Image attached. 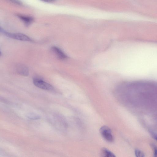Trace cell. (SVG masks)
<instances>
[{"label":"cell","instance_id":"cell-7","mask_svg":"<svg viewBox=\"0 0 157 157\" xmlns=\"http://www.w3.org/2000/svg\"><path fill=\"white\" fill-rule=\"evenodd\" d=\"M102 155L103 156L106 157H115L114 154L112 152L108 150L107 149L103 148L101 150Z\"/></svg>","mask_w":157,"mask_h":157},{"label":"cell","instance_id":"cell-6","mask_svg":"<svg viewBox=\"0 0 157 157\" xmlns=\"http://www.w3.org/2000/svg\"><path fill=\"white\" fill-rule=\"evenodd\" d=\"M18 17L27 25L30 24L33 21V18L30 16L19 15Z\"/></svg>","mask_w":157,"mask_h":157},{"label":"cell","instance_id":"cell-11","mask_svg":"<svg viewBox=\"0 0 157 157\" xmlns=\"http://www.w3.org/2000/svg\"><path fill=\"white\" fill-rule=\"evenodd\" d=\"M10 1L12 3H13L14 4H16L17 5H21V2L19 1L18 0H8Z\"/></svg>","mask_w":157,"mask_h":157},{"label":"cell","instance_id":"cell-10","mask_svg":"<svg viewBox=\"0 0 157 157\" xmlns=\"http://www.w3.org/2000/svg\"><path fill=\"white\" fill-rule=\"evenodd\" d=\"M28 117L29 118L31 119H37V118H39V117L36 115L31 114L30 115H29Z\"/></svg>","mask_w":157,"mask_h":157},{"label":"cell","instance_id":"cell-8","mask_svg":"<svg viewBox=\"0 0 157 157\" xmlns=\"http://www.w3.org/2000/svg\"><path fill=\"white\" fill-rule=\"evenodd\" d=\"M135 153L136 157H144L145 156L143 152L138 149H136L135 151Z\"/></svg>","mask_w":157,"mask_h":157},{"label":"cell","instance_id":"cell-5","mask_svg":"<svg viewBox=\"0 0 157 157\" xmlns=\"http://www.w3.org/2000/svg\"><path fill=\"white\" fill-rule=\"evenodd\" d=\"M17 72L19 75L27 76L29 74L28 68L25 65L22 64H19L17 65L16 67Z\"/></svg>","mask_w":157,"mask_h":157},{"label":"cell","instance_id":"cell-4","mask_svg":"<svg viewBox=\"0 0 157 157\" xmlns=\"http://www.w3.org/2000/svg\"><path fill=\"white\" fill-rule=\"evenodd\" d=\"M51 50L55 55L56 57L60 60H64L67 58V56L58 48L53 46L51 48Z\"/></svg>","mask_w":157,"mask_h":157},{"label":"cell","instance_id":"cell-2","mask_svg":"<svg viewBox=\"0 0 157 157\" xmlns=\"http://www.w3.org/2000/svg\"><path fill=\"white\" fill-rule=\"evenodd\" d=\"M100 132L102 136L106 141L112 142L114 138L110 128L106 126H102L100 129Z\"/></svg>","mask_w":157,"mask_h":157},{"label":"cell","instance_id":"cell-12","mask_svg":"<svg viewBox=\"0 0 157 157\" xmlns=\"http://www.w3.org/2000/svg\"><path fill=\"white\" fill-rule=\"evenodd\" d=\"M152 135L154 139L157 141V134L154 133H152Z\"/></svg>","mask_w":157,"mask_h":157},{"label":"cell","instance_id":"cell-3","mask_svg":"<svg viewBox=\"0 0 157 157\" xmlns=\"http://www.w3.org/2000/svg\"><path fill=\"white\" fill-rule=\"evenodd\" d=\"M33 81L34 84L39 88L48 90H52L53 89V87L52 85L40 79L35 78Z\"/></svg>","mask_w":157,"mask_h":157},{"label":"cell","instance_id":"cell-1","mask_svg":"<svg viewBox=\"0 0 157 157\" xmlns=\"http://www.w3.org/2000/svg\"><path fill=\"white\" fill-rule=\"evenodd\" d=\"M1 31L6 36L10 38L21 41H33L32 40L30 37L22 33H11L6 32L1 29Z\"/></svg>","mask_w":157,"mask_h":157},{"label":"cell","instance_id":"cell-13","mask_svg":"<svg viewBox=\"0 0 157 157\" xmlns=\"http://www.w3.org/2000/svg\"><path fill=\"white\" fill-rule=\"evenodd\" d=\"M42 1L47 2H54L56 0H40Z\"/></svg>","mask_w":157,"mask_h":157},{"label":"cell","instance_id":"cell-9","mask_svg":"<svg viewBox=\"0 0 157 157\" xmlns=\"http://www.w3.org/2000/svg\"><path fill=\"white\" fill-rule=\"evenodd\" d=\"M152 147L154 151V156L157 157V148L154 145H152Z\"/></svg>","mask_w":157,"mask_h":157}]
</instances>
